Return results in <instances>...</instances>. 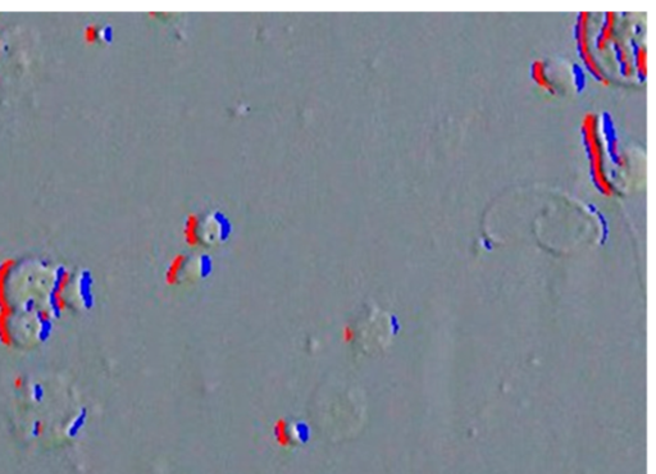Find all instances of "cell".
Masks as SVG:
<instances>
[{"instance_id": "6da1fadb", "label": "cell", "mask_w": 656, "mask_h": 474, "mask_svg": "<svg viewBox=\"0 0 656 474\" xmlns=\"http://www.w3.org/2000/svg\"><path fill=\"white\" fill-rule=\"evenodd\" d=\"M582 137L588 155L589 171L596 189L606 197H611L615 192L613 184L608 179L605 171V153L599 130V120L596 114L587 113L582 120Z\"/></svg>"}, {"instance_id": "7a4b0ae2", "label": "cell", "mask_w": 656, "mask_h": 474, "mask_svg": "<svg viewBox=\"0 0 656 474\" xmlns=\"http://www.w3.org/2000/svg\"><path fill=\"white\" fill-rule=\"evenodd\" d=\"M231 226L222 214L216 213L212 218L203 219L199 214L191 213L185 221L184 239L187 246L195 249L226 241Z\"/></svg>"}, {"instance_id": "3957f363", "label": "cell", "mask_w": 656, "mask_h": 474, "mask_svg": "<svg viewBox=\"0 0 656 474\" xmlns=\"http://www.w3.org/2000/svg\"><path fill=\"white\" fill-rule=\"evenodd\" d=\"M211 259L205 255L192 260L186 254H177L166 269L164 280L168 286H180L194 278H205L211 273Z\"/></svg>"}, {"instance_id": "277c9868", "label": "cell", "mask_w": 656, "mask_h": 474, "mask_svg": "<svg viewBox=\"0 0 656 474\" xmlns=\"http://www.w3.org/2000/svg\"><path fill=\"white\" fill-rule=\"evenodd\" d=\"M576 40L577 46H578L579 56L582 62L588 70V72L593 76L598 81H600L604 86L610 85L608 76L605 75L604 70L600 67V64L596 61L595 55L591 51V44H589V13L583 12L578 16L576 23Z\"/></svg>"}, {"instance_id": "5b68a950", "label": "cell", "mask_w": 656, "mask_h": 474, "mask_svg": "<svg viewBox=\"0 0 656 474\" xmlns=\"http://www.w3.org/2000/svg\"><path fill=\"white\" fill-rule=\"evenodd\" d=\"M273 436L282 448H296L309 439L310 428L302 421L280 418L273 424Z\"/></svg>"}, {"instance_id": "8992f818", "label": "cell", "mask_w": 656, "mask_h": 474, "mask_svg": "<svg viewBox=\"0 0 656 474\" xmlns=\"http://www.w3.org/2000/svg\"><path fill=\"white\" fill-rule=\"evenodd\" d=\"M615 14L608 12L604 17V23L601 26L599 36L596 39V48L599 51H605L608 49L609 44L613 43L615 39Z\"/></svg>"}, {"instance_id": "52a82bcc", "label": "cell", "mask_w": 656, "mask_h": 474, "mask_svg": "<svg viewBox=\"0 0 656 474\" xmlns=\"http://www.w3.org/2000/svg\"><path fill=\"white\" fill-rule=\"evenodd\" d=\"M531 76L532 80L536 82V85H539V87H541L542 90L546 91V93L551 94L554 95L556 93L555 90L554 83L551 82V80L549 78L546 72V63L544 61H534L531 66Z\"/></svg>"}, {"instance_id": "ba28073f", "label": "cell", "mask_w": 656, "mask_h": 474, "mask_svg": "<svg viewBox=\"0 0 656 474\" xmlns=\"http://www.w3.org/2000/svg\"><path fill=\"white\" fill-rule=\"evenodd\" d=\"M614 48H615V53H616V58H618L619 64H620L621 68V73L625 76V77H631L633 75V71H635V67H633V62H632V56H631L630 50L625 48V44L623 41L618 40V39H614Z\"/></svg>"}, {"instance_id": "9c48e42d", "label": "cell", "mask_w": 656, "mask_h": 474, "mask_svg": "<svg viewBox=\"0 0 656 474\" xmlns=\"http://www.w3.org/2000/svg\"><path fill=\"white\" fill-rule=\"evenodd\" d=\"M635 64L636 71L641 78H646V49L643 45H638L635 48Z\"/></svg>"}, {"instance_id": "30bf717a", "label": "cell", "mask_w": 656, "mask_h": 474, "mask_svg": "<svg viewBox=\"0 0 656 474\" xmlns=\"http://www.w3.org/2000/svg\"><path fill=\"white\" fill-rule=\"evenodd\" d=\"M100 38H102V31L96 24H88L82 32V39L87 45H94L100 40Z\"/></svg>"}, {"instance_id": "8fae6325", "label": "cell", "mask_w": 656, "mask_h": 474, "mask_svg": "<svg viewBox=\"0 0 656 474\" xmlns=\"http://www.w3.org/2000/svg\"><path fill=\"white\" fill-rule=\"evenodd\" d=\"M24 386V378L22 376H17L13 378V387L16 390H22Z\"/></svg>"}]
</instances>
